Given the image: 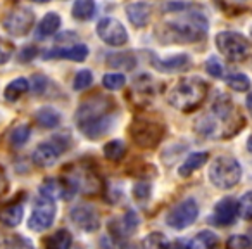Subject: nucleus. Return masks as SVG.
<instances>
[{
    "label": "nucleus",
    "mask_w": 252,
    "mask_h": 249,
    "mask_svg": "<svg viewBox=\"0 0 252 249\" xmlns=\"http://www.w3.org/2000/svg\"><path fill=\"white\" fill-rule=\"evenodd\" d=\"M154 68L161 73H175L190 64V57L187 54H176V56L166 57V59H154Z\"/></svg>",
    "instance_id": "dca6fc26"
},
{
    "label": "nucleus",
    "mask_w": 252,
    "mask_h": 249,
    "mask_svg": "<svg viewBox=\"0 0 252 249\" xmlns=\"http://www.w3.org/2000/svg\"><path fill=\"white\" fill-rule=\"evenodd\" d=\"M95 0H74L73 5V18L78 21H90L95 14Z\"/></svg>",
    "instance_id": "5701e85b"
},
{
    "label": "nucleus",
    "mask_w": 252,
    "mask_h": 249,
    "mask_svg": "<svg viewBox=\"0 0 252 249\" xmlns=\"http://www.w3.org/2000/svg\"><path fill=\"white\" fill-rule=\"evenodd\" d=\"M36 54H38L36 47H26V49H23L21 54H19V61H21V63H28V61H32Z\"/></svg>",
    "instance_id": "58836bf2"
},
{
    "label": "nucleus",
    "mask_w": 252,
    "mask_h": 249,
    "mask_svg": "<svg viewBox=\"0 0 252 249\" xmlns=\"http://www.w3.org/2000/svg\"><path fill=\"white\" fill-rule=\"evenodd\" d=\"M126 16L130 19V23L137 28L149 25L152 16V7L147 2H133V4L126 5Z\"/></svg>",
    "instance_id": "2eb2a0df"
},
{
    "label": "nucleus",
    "mask_w": 252,
    "mask_h": 249,
    "mask_svg": "<svg viewBox=\"0 0 252 249\" xmlns=\"http://www.w3.org/2000/svg\"><path fill=\"white\" fill-rule=\"evenodd\" d=\"M23 216H25V208H23V203H12L7 204L5 208L0 210V223L5 225V227H18L23 221Z\"/></svg>",
    "instance_id": "f3484780"
},
{
    "label": "nucleus",
    "mask_w": 252,
    "mask_h": 249,
    "mask_svg": "<svg viewBox=\"0 0 252 249\" xmlns=\"http://www.w3.org/2000/svg\"><path fill=\"white\" fill-rule=\"evenodd\" d=\"M28 90H30V80H26V78H16V80H12L11 83L5 87L4 97L7 99V101L14 102V101H18V99H21Z\"/></svg>",
    "instance_id": "393cba45"
},
{
    "label": "nucleus",
    "mask_w": 252,
    "mask_h": 249,
    "mask_svg": "<svg viewBox=\"0 0 252 249\" xmlns=\"http://www.w3.org/2000/svg\"><path fill=\"white\" fill-rule=\"evenodd\" d=\"M121 249H138V248L135 244H130V242H126V244L121 246Z\"/></svg>",
    "instance_id": "37998d69"
},
{
    "label": "nucleus",
    "mask_w": 252,
    "mask_h": 249,
    "mask_svg": "<svg viewBox=\"0 0 252 249\" xmlns=\"http://www.w3.org/2000/svg\"><path fill=\"white\" fill-rule=\"evenodd\" d=\"M251 246H252L251 239L242 234L231 235L226 241V249H251Z\"/></svg>",
    "instance_id": "72a5a7b5"
},
{
    "label": "nucleus",
    "mask_w": 252,
    "mask_h": 249,
    "mask_svg": "<svg viewBox=\"0 0 252 249\" xmlns=\"http://www.w3.org/2000/svg\"><path fill=\"white\" fill-rule=\"evenodd\" d=\"M88 56V47L83 43H74L71 47H57L45 52V59H67L74 63H83Z\"/></svg>",
    "instance_id": "4468645a"
},
{
    "label": "nucleus",
    "mask_w": 252,
    "mask_h": 249,
    "mask_svg": "<svg viewBox=\"0 0 252 249\" xmlns=\"http://www.w3.org/2000/svg\"><path fill=\"white\" fill-rule=\"evenodd\" d=\"M32 2H36V4H45V2H50V0H32Z\"/></svg>",
    "instance_id": "a18cd8bd"
},
{
    "label": "nucleus",
    "mask_w": 252,
    "mask_h": 249,
    "mask_svg": "<svg viewBox=\"0 0 252 249\" xmlns=\"http://www.w3.org/2000/svg\"><path fill=\"white\" fill-rule=\"evenodd\" d=\"M61 28V16L57 12H47L42 18V21L38 23L36 28V38H47L52 36L57 30Z\"/></svg>",
    "instance_id": "6ab92c4d"
},
{
    "label": "nucleus",
    "mask_w": 252,
    "mask_h": 249,
    "mask_svg": "<svg viewBox=\"0 0 252 249\" xmlns=\"http://www.w3.org/2000/svg\"><path fill=\"white\" fill-rule=\"evenodd\" d=\"M126 83V78L123 73H107L102 78V85H104L107 90H119Z\"/></svg>",
    "instance_id": "7c9ffc66"
},
{
    "label": "nucleus",
    "mask_w": 252,
    "mask_h": 249,
    "mask_svg": "<svg viewBox=\"0 0 252 249\" xmlns=\"http://www.w3.org/2000/svg\"><path fill=\"white\" fill-rule=\"evenodd\" d=\"M126 154V145L123 141L116 139V141H111L104 145V156L109 159V161H121Z\"/></svg>",
    "instance_id": "bb28decb"
},
{
    "label": "nucleus",
    "mask_w": 252,
    "mask_h": 249,
    "mask_svg": "<svg viewBox=\"0 0 252 249\" xmlns=\"http://www.w3.org/2000/svg\"><path fill=\"white\" fill-rule=\"evenodd\" d=\"M5 189H7V178H5L4 172H2V170H0V194L4 192Z\"/></svg>",
    "instance_id": "a19ab883"
},
{
    "label": "nucleus",
    "mask_w": 252,
    "mask_h": 249,
    "mask_svg": "<svg viewBox=\"0 0 252 249\" xmlns=\"http://www.w3.org/2000/svg\"><path fill=\"white\" fill-rule=\"evenodd\" d=\"M216 4L228 14L252 12V0H216Z\"/></svg>",
    "instance_id": "a878e982"
},
{
    "label": "nucleus",
    "mask_w": 252,
    "mask_h": 249,
    "mask_svg": "<svg viewBox=\"0 0 252 249\" xmlns=\"http://www.w3.org/2000/svg\"><path fill=\"white\" fill-rule=\"evenodd\" d=\"M114 102L107 95H94L80 104L74 121L76 127L85 137L90 141L104 137L112 128L114 123Z\"/></svg>",
    "instance_id": "f257e3e1"
},
{
    "label": "nucleus",
    "mask_w": 252,
    "mask_h": 249,
    "mask_svg": "<svg viewBox=\"0 0 252 249\" xmlns=\"http://www.w3.org/2000/svg\"><path fill=\"white\" fill-rule=\"evenodd\" d=\"M144 249H169V241L162 232H151L142 242Z\"/></svg>",
    "instance_id": "cd10ccee"
},
{
    "label": "nucleus",
    "mask_w": 252,
    "mask_h": 249,
    "mask_svg": "<svg viewBox=\"0 0 252 249\" xmlns=\"http://www.w3.org/2000/svg\"><path fill=\"white\" fill-rule=\"evenodd\" d=\"M251 36H252V26H251Z\"/></svg>",
    "instance_id": "49530a36"
},
{
    "label": "nucleus",
    "mask_w": 252,
    "mask_h": 249,
    "mask_svg": "<svg viewBox=\"0 0 252 249\" xmlns=\"http://www.w3.org/2000/svg\"><path fill=\"white\" fill-rule=\"evenodd\" d=\"M35 25V12L28 7H14L7 12V16L2 21L5 32L12 36H25L32 32Z\"/></svg>",
    "instance_id": "9d476101"
},
{
    "label": "nucleus",
    "mask_w": 252,
    "mask_h": 249,
    "mask_svg": "<svg viewBox=\"0 0 252 249\" xmlns=\"http://www.w3.org/2000/svg\"><path fill=\"white\" fill-rule=\"evenodd\" d=\"M197 216H199V204L195 199L189 197L169 210V213L166 214V223L175 230H183L190 227L197 220Z\"/></svg>",
    "instance_id": "1a4fd4ad"
},
{
    "label": "nucleus",
    "mask_w": 252,
    "mask_h": 249,
    "mask_svg": "<svg viewBox=\"0 0 252 249\" xmlns=\"http://www.w3.org/2000/svg\"><path fill=\"white\" fill-rule=\"evenodd\" d=\"M223 64H221V61L218 59L216 56H211L209 59L206 61V71L211 74L213 78H221L223 76Z\"/></svg>",
    "instance_id": "f704fd0d"
},
{
    "label": "nucleus",
    "mask_w": 252,
    "mask_h": 249,
    "mask_svg": "<svg viewBox=\"0 0 252 249\" xmlns=\"http://www.w3.org/2000/svg\"><path fill=\"white\" fill-rule=\"evenodd\" d=\"M94 81V74H92L90 70H80L74 76V81H73V88L76 92H81L85 88H88Z\"/></svg>",
    "instance_id": "2f4dec72"
},
{
    "label": "nucleus",
    "mask_w": 252,
    "mask_h": 249,
    "mask_svg": "<svg viewBox=\"0 0 252 249\" xmlns=\"http://www.w3.org/2000/svg\"><path fill=\"white\" fill-rule=\"evenodd\" d=\"M71 244H73V235L66 228H61L45 239V249H71Z\"/></svg>",
    "instance_id": "412c9836"
},
{
    "label": "nucleus",
    "mask_w": 252,
    "mask_h": 249,
    "mask_svg": "<svg viewBox=\"0 0 252 249\" xmlns=\"http://www.w3.org/2000/svg\"><path fill=\"white\" fill-rule=\"evenodd\" d=\"M242 178V166L231 156H220L209 166V180L221 190L233 189Z\"/></svg>",
    "instance_id": "39448f33"
},
{
    "label": "nucleus",
    "mask_w": 252,
    "mask_h": 249,
    "mask_svg": "<svg viewBox=\"0 0 252 249\" xmlns=\"http://www.w3.org/2000/svg\"><path fill=\"white\" fill-rule=\"evenodd\" d=\"M237 214H238L237 201L233 197H223L214 206L211 220H213V223L220 225V227H228V225H231L235 221Z\"/></svg>",
    "instance_id": "ddd939ff"
},
{
    "label": "nucleus",
    "mask_w": 252,
    "mask_h": 249,
    "mask_svg": "<svg viewBox=\"0 0 252 249\" xmlns=\"http://www.w3.org/2000/svg\"><path fill=\"white\" fill-rule=\"evenodd\" d=\"M105 64L112 70H133L137 66V59L130 52H119V54H107Z\"/></svg>",
    "instance_id": "aec40b11"
},
{
    "label": "nucleus",
    "mask_w": 252,
    "mask_h": 249,
    "mask_svg": "<svg viewBox=\"0 0 252 249\" xmlns=\"http://www.w3.org/2000/svg\"><path fill=\"white\" fill-rule=\"evenodd\" d=\"M69 147V139L64 135H56L50 141L42 142L40 145H36V149L33 151V163L40 168H49L57 163V159L64 154V151Z\"/></svg>",
    "instance_id": "0eeeda50"
},
{
    "label": "nucleus",
    "mask_w": 252,
    "mask_h": 249,
    "mask_svg": "<svg viewBox=\"0 0 252 249\" xmlns=\"http://www.w3.org/2000/svg\"><path fill=\"white\" fill-rule=\"evenodd\" d=\"M169 249H190L189 241H187V239H178V241H175V242L169 244Z\"/></svg>",
    "instance_id": "ea45409f"
},
{
    "label": "nucleus",
    "mask_w": 252,
    "mask_h": 249,
    "mask_svg": "<svg viewBox=\"0 0 252 249\" xmlns=\"http://www.w3.org/2000/svg\"><path fill=\"white\" fill-rule=\"evenodd\" d=\"M12 50H14L12 43L5 42L4 38H0V66H2V64H5L9 59H11Z\"/></svg>",
    "instance_id": "4c0bfd02"
},
{
    "label": "nucleus",
    "mask_w": 252,
    "mask_h": 249,
    "mask_svg": "<svg viewBox=\"0 0 252 249\" xmlns=\"http://www.w3.org/2000/svg\"><path fill=\"white\" fill-rule=\"evenodd\" d=\"M226 85L235 92H247L251 88V80L244 73H233L226 76Z\"/></svg>",
    "instance_id": "c756f323"
},
{
    "label": "nucleus",
    "mask_w": 252,
    "mask_h": 249,
    "mask_svg": "<svg viewBox=\"0 0 252 249\" xmlns=\"http://www.w3.org/2000/svg\"><path fill=\"white\" fill-rule=\"evenodd\" d=\"M207 159H209V154H207L206 151L192 152V154L187 156V159L182 163V166L178 168V175L182 177V178H187V177H190L193 172H197L200 166L206 165Z\"/></svg>",
    "instance_id": "a211bd4d"
},
{
    "label": "nucleus",
    "mask_w": 252,
    "mask_h": 249,
    "mask_svg": "<svg viewBox=\"0 0 252 249\" xmlns=\"http://www.w3.org/2000/svg\"><path fill=\"white\" fill-rule=\"evenodd\" d=\"M97 35L104 43L111 47H123L128 42L126 28L114 18H104L97 25Z\"/></svg>",
    "instance_id": "9b49d317"
},
{
    "label": "nucleus",
    "mask_w": 252,
    "mask_h": 249,
    "mask_svg": "<svg viewBox=\"0 0 252 249\" xmlns=\"http://www.w3.org/2000/svg\"><path fill=\"white\" fill-rule=\"evenodd\" d=\"M216 47L228 61L231 63H238V61L245 59L249 54V45L247 38L240 33L235 32H221L216 35Z\"/></svg>",
    "instance_id": "6e6552de"
},
{
    "label": "nucleus",
    "mask_w": 252,
    "mask_h": 249,
    "mask_svg": "<svg viewBox=\"0 0 252 249\" xmlns=\"http://www.w3.org/2000/svg\"><path fill=\"white\" fill-rule=\"evenodd\" d=\"M218 242H220V239H218V235L214 234V232L202 230V232H199L192 241H189V248L190 249H216Z\"/></svg>",
    "instance_id": "4be33fe9"
},
{
    "label": "nucleus",
    "mask_w": 252,
    "mask_h": 249,
    "mask_svg": "<svg viewBox=\"0 0 252 249\" xmlns=\"http://www.w3.org/2000/svg\"><path fill=\"white\" fill-rule=\"evenodd\" d=\"M47 88V78L42 76V74H35V76L32 78V81H30V90L33 92V94H43Z\"/></svg>",
    "instance_id": "e433bc0d"
},
{
    "label": "nucleus",
    "mask_w": 252,
    "mask_h": 249,
    "mask_svg": "<svg viewBox=\"0 0 252 249\" xmlns=\"http://www.w3.org/2000/svg\"><path fill=\"white\" fill-rule=\"evenodd\" d=\"M30 135H32L30 125H18V127L11 132L9 141H11V144L14 145V147H23V145L30 141Z\"/></svg>",
    "instance_id": "c85d7f7f"
},
{
    "label": "nucleus",
    "mask_w": 252,
    "mask_h": 249,
    "mask_svg": "<svg viewBox=\"0 0 252 249\" xmlns=\"http://www.w3.org/2000/svg\"><path fill=\"white\" fill-rule=\"evenodd\" d=\"M133 196H135V199L140 201V203L147 201L149 197H151V183L149 182L137 183V185L133 187Z\"/></svg>",
    "instance_id": "c9c22d12"
},
{
    "label": "nucleus",
    "mask_w": 252,
    "mask_h": 249,
    "mask_svg": "<svg viewBox=\"0 0 252 249\" xmlns=\"http://www.w3.org/2000/svg\"><path fill=\"white\" fill-rule=\"evenodd\" d=\"M130 137L138 147L142 149H154L161 144L164 139L166 128L161 121L151 118V116H135L131 121L130 128Z\"/></svg>",
    "instance_id": "20e7f679"
},
{
    "label": "nucleus",
    "mask_w": 252,
    "mask_h": 249,
    "mask_svg": "<svg viewBox=\"0 0 252 249\" xmlns=\"http://www.w3.org/2000/svg\"><path fill=\"white\" fill-rule=\"evenodd\" d=\"M56 199L40 192L36 196L35 203H33V210L28 220V228L33 232H45L47 228L52 227L54 220H56Z\"/></svg>",
    "instance_id": "423d86ee"
},
{
    "label": "nucleus",
    "mask_w": 252,
    "mask_h": 249,
    "mask_svg": "<svg viewBox=\"0 0 252 249\" xmlns=\"http://www.w3.org/2000/svg\"><path fill=\"white\" fill-rule=\"evenodd\" d=\"M245 104H247V109L251 111V114H252V92L247 95V101H245Z\"/></svg>",
    "instance_id": "79ce46f5"
},
{
    "label": "nucleus",
    "mask_w": 252,
    "mask_h": 249,
    "mask_svg": "<svg viewBox=\"0 0 252 249\" xmlns=\"http://www.w3.org/2000/svg\"><path fill=\"white\" fill-rule=\"evenodd\" d=\"M247 149H249V152L252 154V135L249 137V141H247Z\"/></svg>",
    "instance_id": "c03bdc74"
},
{
    "label": "nucleus",
    "mask_w": 252,
    "mask_h": 249,
    "mask_svg": "<svg viewBox=\"0 0 252 249\" xmlns=\"http://www.w3.org/2000/svg\"><path fill=\"white\" fill-rule=\"evenodd\" d=\"M35 118L36 123L43 128H56L61 125V114L54 107H40Z\"/></svg>",
    "instance_id": "b1692460"
},
{
    "label": "nucleus",
    "mask_w": 252,
    "mask_h": 249,
    "mask_svg": "<svg viewBox=\"0 0 252 249\" xmlns=\"http://www.w3.org/2000/svg\"><path fill=\"white\" fill-rule=\"evenodd\" d=\"M237 206H238V214H240L244 220H252V190L245 192L244 196L240 197Z\"/></svg>",
    "instance_id": "473e14b6"
},
{
    "label": "nucleus",
    "mask_w": 252,
    "mask_h": 249,
    "mask_svg": "<svg viewBox=\"0 0 252 249\" xmlns=\"http://www.w3.org/2000/svg\"><path fill=\"white\" fill-rule=\"evenodd\" d=\"M166 32L169 38L176 40L178 43H192L200 40L207 33V18L202 12H182L176 18L169 19L166 23Z\"/></svg>",
    "instance_id": "7ed1b4c3"
},
{
    "label": "nucleus",
    "mask_w": 252,
    "mask_h": 249,
    "mask_svg": "<svg viewBox=\"0 0 252 249\" xmlns=\"http://www.w3.org/2000/svg\"><path fill=\"white\" fill-rule=\"evenodd\" d=\"M207 95V83L200 76L182 78L168 95V102L182 112H192L204 102Z\"/></svg>",
    "instance_id": "f03ea898"
},
{
    "label": "nucleus",
    "mask_w": 252,
    "mask_h": 249,
    "mask_svg": "<svg viewBox=\"0 0 252 249\" xmlns=\"http://www.w3.org/2000/svg\"><path fill=\"white\" fill-rule=\"evenodd\" d=\"M69 216L73 223L83 232H95L100 227V216H98L97 210L94 206H88V204L74 206L69 211Z\"/></svg>",
    "instance_id": "f8f14e48"
}]
</instances>
